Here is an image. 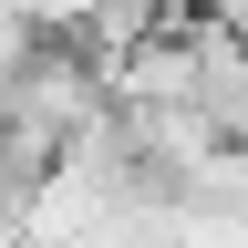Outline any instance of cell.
Instances as JSON below:
<instances>
[{
	"label": "cell",
	"mask_w": 248,
	"mask_h": 248,
	"mask_svg": "<svg viewBox=\"0 0 248 248\" xmlns=\"http://www.w3.org/2000/svg\"><path fill=\"white\" fill-rule=\"evenodd\" d=\"M0 11H21L31 31H83V11H93V0H0Z\"/></svg>",
	"instance_id": "cell-2"
},
{
	"label": "cell",
	"mask_w": 248,
	"mask_h": 248,
	"mask_svg": "<svg viewBox=\"0 0 248 248\" xmlns=\"http://www.w3.org/2000/svg\"><path fill=\"white\" fill-rule=\"evenodd\" d=\"M104 62H93L73 31H42L31 62L0 83V135H31L42 155H73L83 135H104Z\"/></svg>",
	"instance_id": "cell-1"
},
{
	"label": "cell",
	"mask_w": 248,
	"mask_h": 248,
	"mask_svg": "<svg viewBox=\"0 0 248 248\" xmlns=\"http://www.w3.org/2000/svg\"><path fill=\"white\" fill-rule=\"evenodd\" d=\"M31 42H42V31H31L21 11H0V83H11V73H21V62H31Z\"/></svg>",
	"instance_id": "cell-3"
},
{
	"label": "cell",
	"mask_w": 248,
	"mask_h": 248,
	"mask_svg": "<svg viewBox=\"0 0 248 248\" xmlns=\"http://www.w3.org/2000/svg\"><path fill=\"white\" fill-rule=\"evenodd\" d=\"M197 21H217V31H238V42H248V0H197Z\"/></svg>",
	"instance_id": "cell-4"
}]
</instances>
